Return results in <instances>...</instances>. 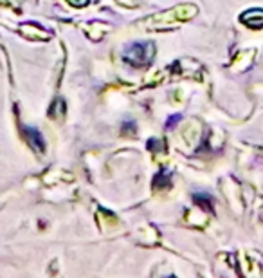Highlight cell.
<instances>
[{
	"label": "cell",
	"instance_id": "cell-1",
	"mask_svg": "<svg viewBox=\"0 0 263 278\" xmlns=\"http://www.w3.org/2000/svg\"><path fill=\"white\" fill-rule=\"evenodd\" d=\"M240 20H242L243 26H247L249 29H263V9L254 7V9L245 11V13H242Z\"/></svg>",
	"mask_w": 263,
	"mask_h": 278
},
{
	"label": "cell",
	"instance_id": "cell-3",
	"mask_svg": "<svg viewBox=\"0 0 263 278\" xmlns=\"http://www.w3.org/2000/svg\"><path fill=\"white\" fill-rule=\"evenodd\" d=\"M195 201H197L198 204H202V208H206V210H209V211L213 210L211 197H208V195H195Z\"/></svg>",
	"mask_w": 263,
	"mask_h": 278
},
{
	"label": "cell",
	"instance_id": "cell-2",
	"mask_svg": "<svg viewBox=\"0 0 263 278\" xmlns=\"http://www.w3.org/2000/svg\"><path fill=\"white\" fill-rule=\"evenodd\" d=\"M27 141L36 152H40L44 150V141H42V136L36 132V130H27Z\"/></svg>",
	"mask_w": 263,
	"mask_h": 278
}]
</instances>
